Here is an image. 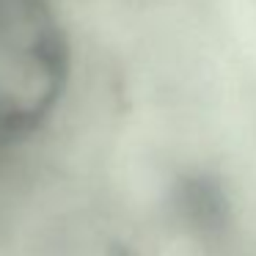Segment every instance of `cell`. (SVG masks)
<instances>
[{"mask_svg":"<svg viewBox=\"0 0 256 256\" xmlns=\"http://www.w3.org/2000/svg\"><path fill=\"white\" fill-rule=\"evenodd\" d=\"M74 78V44L56 0H0V152L34 140Z\"/></svg>","mask_w":256,"mask_h":256,"instance_id":"obj_1","label":"cell"}]
</instances>
